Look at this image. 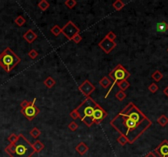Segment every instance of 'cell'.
Returning a JSON list of instances; mask_svg holds the SVG:
<instances>
[{
  "label": "cell",
  "instance_id": "6da1fadb",
  "mask_svg": "<svg viewBox=\"0 0 168 157\" xmlns=\"http://www.w3.org/2000/svg\"><path fill=\"white\" fill-rule=\"evenodd\" d=\"M110 124L132 144L152 125V122L133 102H130L112 119Z\"/></svg>",
  "mask_w": 168,
  "mask_h": 157
},
{
  "label": "cell",
  "instance_id": "7a4b0ae2",
  "mask_svg": "<svg viewBox=\"0 0 168 157\" xmlns=\"http://www.w3.org/2000/svg\"><path fill=\"white\" fill-rule=\"evenodd\" d=\"M4 151L10 157H31L35 153L32 144L23 134H19L18 140L13 144L10 143L7 146Z\"/></svg>",
  "mask_w": 168,
  "mask_h": 157
},
{
  "label": "cell",
  "instance_id": "3957f363",
  "mask_svg": "<svg viewBox=\"0 0 168 157\" xmlns=\"http://www.w3.org/2000/svg\"><path fill=\"white\" fill-rule=\"evenodd\" d=\"M97 106L98 103L95 101L91 97H88L76 108L80 115V119L88 127H91L94 124L92 117Z\"/></svg>",
  "mask_w": 168,
  "mask_h": 157
},
{
  "label": "cell",
  "instance_id": "277c9868",
  "mask_svg": "<svg viewBox=\"0 0 168 157\" xmlns=\"http://www.w3.org/2000/svg\"><path fill=\"white\" fill-rule=\"evenodd\" d=\"M21 62V58L10 48H6L0 53V66L9 73Z\"/></svg>",
  "mask_w": 168,
  "mask_h": 157
},
{
  "label": "cell",
  "instance_id": "5b68a950",
  "mask_svg": "<svg viewBox=\"0 0 168 157\" xmlns=\"http://www.w3.org/2000/svg\"><path fill=\"white\" fill-rule=\"evenodd\" d=\"M108 76L110 77L112 80H113V83L112 84L111 88H109L108 92H107L106 96H105V98H107V97H108L109 93L111 92L113 87L117 85V82L122 80H126L130 76V72H128V71L126 70L125 67H123L121 64H118V65L115 67L114 69L112 70L111 72L109 73Z\"/></svg>",
  "mask_w": 168,
  "mask_h": 157
},
{
  "label": "cell",
  "instance_id": "8992f818",
  "mask_svg": "<svg viewBox=\"0 0 168 157\" xmlns=\"http://www.w3.org/2000/svg\"><path fill=\"white\" fill-rule=\"evenodd\" d=\"M36 98H34L33 101H31L29 105L26 107L23 108L21 110V112L28 120H33V119L39 115V109L36 105H35Z\"/></svg>",
  "mask_w": 168,
  "mask_h": 157
},
{
  "label": "cell",
  "instance_id": "52a82bcc",
  "mask_svg": "<svg viewBox=\"0 0 168 157\" xmlns=\"http://www.w3.org/2000/svg\"><path fill=\"white\" fill-rule=\"evenodd\" d=\"M61 34L66 36L69 40H71V38L77 34H80V29L73 23L71 21H69L64 26L61 28Z\"/></svg>",
  "mask_w": 168,
  "mask_h": 157
},
{
  "label": "cell",
  "instance_id": "ba28073f",
  "mask_svg": "<svg viewBox=\"0 0 168 157\" xmlns=\"http://www.w3.org/2000/svg\"><path fill=\"white\" fill-rule=\"evenodd\" d=\"M107 116V112L103 108L100 107V105L98 104V106L96 107L95 110L94 111V114H93V123L96 124H99V123L103 121V119H105Z\"/></svg>",
  "mask_w": 168,
  "mask_h": 157
},
{
  "label": "cell",
  "instance_id": "9c48e42d",
  "mask_svg": "<svg viewBox=\"0 0 168 157\" xmlns=\"http://www.w3.org/2000/svg\"><path fill=\"white\" fill-rule=\"evenodd\" d=\"M79 90H80L81 93L85 96L86 97L90 96L92 92L95 90V87L93 85L92 83H90L88 80H85L79 86Z\"/></svg>",
  "mask_w": 168,
  "mask_h": 157
},
{
  "label": "cell",
  "instance_id": "30bf717a",
  "mask_svg": "<svg viewBox=\"0 0 168 157\" xmlns=\"http://www.w3.org/2000/svg\"><path fill=\"white\" fill-rule=\"evenodd\" d=\"M99 46L101 49L103 50L105 53H110L112 50L114 49L115 47L117 46V43L112 41H110L109 39H107L106 37L104 38L99 43Z\"/></svg>",
  "mask_w": 168,
  "mask_h": 157
},
{
  "label": "cell",
  "instance_id": "8fae6325",
  "mask_svg": "<svg viewBox=\"0 0 168 157\" xmlns=\"http://www.w3.org/2000/svg\"><path fill=\"white\" fill-rule=\"evenodd\" d=\"M155 152L158 156L168 157V141L164 140L161 142L157 148L155 149Z\"/></svg>",
  "mask_w": 168,
  "mask_h": 157
},
{
  "label": "cell",
  "instance_id": "7c38bea8",
  "mask_svg": "<svg viewBox=\"0 0 168 157\" xmlns=\"http://www.w3.org/2000/svg\"><path fill=\"white\" fill-rule=\"evenodd\" d=\"M37 35L34 33L32 30H28V31L23 35V38L29 43H32L35 41V39L37 38Z\"/></svg>",
  "mask_w": 168,
  "mask_h": 157
},
{
  "label": "cell",
  "instance_id": "4fadbf2b",
  "mask_svg": "<svg viewBox=\"0 0 168 157\" xmlns=\"http://www.w3.org/2000/svg\"><path fill=\"white\" fill-rule=\"evenodd\" d=\"M76 151L80 154V156H84V154L87 153V151H89V146L84 142H81L76 146Z\"/></svg>",
  "mask_w": 168,
  "mask_h": 157
},
{
  "label": "cell",
  "instance_id": "5bb4252c",
  "mask_svg": "<svg viewBox=\"0 0 168 157\" xmlns=\"http://www.w3.org/2000/svg\"><path fill=\"white\" fill-rule=\"evenodd\" d=\"M156 31L161 34H163L165 32H167L168 31V24L165 21H162V22L157 23L156 25Z\"/></svg>",
  "mask_w": 168,
  "mask_h": 157
},
{
  "label": "cell",
  "instance_id": "9a60e30c",
  "mask_svg": "<svg viewBox=\"0 0 168 157\" xmlns=\"http://www.w3.org/2000/svg\"><path fill=\"white\" fill-rule=\"evenodd\" d=\"M32 147H33V149H34V152L39 153V152H40L42 150L44 149V144L38 140V141H35V142L32 144Z\"/></svg>",
  "mask_w": 168,
  "mask_h": 157
},
{
  "label": "cell",
  "instance_id": "2e32d148",
  "mask_svg": "<svg viewBox=\"0 0 168 157\" xmlns=\"http://www.w3.org/2000/svg\"><path fill=\"white\" fill-rule=\"evenodd\" d=\"M99 85H101L103 88H107L112 85V81L108 77L104 76L103 78H102V79L100 80Z\"/></svg>",
  "mask_w": 168,
  "mask_h": 157
},
{
  "label": "cell",
  "instance_id": "e0dca14e",
  "mask_svg": "<svg viewBox=\"0 0 168 157\" xmlns=\"http://www.w3.org/2000/svg\"><path fill=\"white\" fill-rule=\"evenodd\" d=\"M44 84L45 85L47 88H51L54 87V85H56V81L54 80V78H52V77H48V78H46L45 80L44 81Z\"/></svg>",
  "mask_w": 168,
  "mask_h": 157
},
{
  "label": "cell",
  "instance_id": "ac0fdd59",
  "mask_svg": "<svg viewBox=\"0 0 168 157\" xmlns=\"http://www.w3.org/2000/svg\"><path fill=\"white\" fill-rule=\"evenodd\" d=\"M117 86H118L119 88H121V90L122 91H125V90H126L127 88L130 87V83L127 81V80H122V81H119V82H117Z\"/></svg>",
  "mask_w": 168,
  "mask_h": 157
},
{
  "label": "cell",
  "instance_id": "d6986e66",
  "mask_svg": "<svg viewBox=\"0 0 168 157\" xmlns=\"http://www.w3.org/2000/svg\"><path fill=\"white\" fill-rule=\"evenodd\" d=\"M112 7L117 10V11H120L122 10L124 7H125V4L123 3L122 0H117L112 4Z\"/></svg>",
  "mask_w": 168,
  "mask_h": 157
},
{
  "label": "cell",
  "instance_id": "ffe728a7",
  "mask_svg": "<svg viewBox=\"0 0 168 157\" xmlns=\"http://www.w3.org/2000/svg\"><path fill=\"white\" fill-rule=\"evenodd\" d=\"M157 122L160 124L161 126L165 127L168 124V118L165 115H162L160 117L157 119Z\"/></svg>",
  "mask_w": 168,
  "mask_h": 157
},
{
  "label": "cell",
  "instance_id": "44dd1931",
  "mask_svg": "<svg viewBox=\"0 0 168 157\" xmlns=\"http://www.w3.org/2000/svg\"><path fill=\"white\" fill-rule=\"evenodd\" d=\"M152 78H153V80H154L156 82H159V81L163 78V75H162L159 70H155V71L152 74Z\"/></svg>",
  "mask_w": 168,
  "mask_h": 157
},
{
  "label": "cell",
  "instance_id": "7402d4cb",
  "mask_svg": "<svg viewBox=\"0 0 168 157\" xmlns=\"http://www.w3.org/2000/svg\"><path fill=\"white\" fill-rule=\"evenodd\" d=\"M38 7L42 11H46L48 8H49V2L47 0H41L38 4Z\"/></svg>",
  "mask_w": 168,
  "mask_h": 157
},
{
  "label": "cell",
  "instance_id": "603a6c76",
  "mask_svg": "<svg viewBox=\"0 0 168 157\" xmlns=\"http://www.w3.org/2000/svg\"><path fill=\"white\" fill-rule=\"evenodd\" d=\"M30 134H31L32 138H39V136H40V134H41V131L39 130L38 128L34 127V128H33V129H32L31 130V132H30Z\"/></svg>",
  "mask_w": 168,
  "mask_h": 157
},
{
  "label": "cell",
  "instance_id": "cb8c5ba5",
  "mask_svg": "<svg viewBox=\"0 0 168 157\" xmlns=\"http://www.w3.org/2000/svg\"><path fill=\"white\" fill-rule=\"evenodd\" d=\"M50 31H51V33H53V35H54L55 36H58L60 34H61V28H60L59 26L56 25V26H54L50 30Z\"/></svg>",
  "mask_w": 168,
  "mask_h": 157
},
{
  "label": "cell",
  "instance_id": "d4e9b609",
  "mask_svg": "<svg viewBox=\"0 0 168 157\" xmlns=\"http://www.w3.org/2000/svg\"><path fill=\"white\" fill-rule=\"evenodd\" d=\"M15 23L18 26H22L24 24L26 23V20L22 16H19L15 19Z\"/></svg>",
  "mask_w": 168,
  "mask_h": 157
},
{
  "label": "cell",
  "instance_id": "484cf974",
  "mask_svg": "<svg viewBox=\"0 0 168 157\" xmlns=\"http://www.w3.org/2000/svg\"><path fill=\"white\" fill-rule=\"evenodd\" d=\"M64 4H65V5L67 8H70V9H72L76 5L77 2L75 1V0H66V1H65Z\"/></svg>",
  "mask_w": 168,
  "mask_h": 157
},
{
  "label": "cell",
  "instance_id": "4316f807",
  "mask_svg": "<svg viewBox=\"0 0 168 157\" xmlns=\"http://www.w3.org/2000/svg\"><path fill=\"white\" fill-rule=\"evenodd\" d=\"M116 97H117L119 101H123V100L126 97V94L125 93V92H123L122 90H120V91H118V92H117Z\"/></svg>",
  "mask_w": 168,
  "mask_h": 157
},
{
  "label": "cell",
  "instance_id": "83f0119b",
  "mask_svg": "<svg viewBox=\"0 0 168 157\" xmlns=\"http://www.w3.org/2000/svg\"><path fill=\"white\" fill-rule=\"evenodd\" d=\"M117 142L121 146H125L126 143H128V140L126 137H124L123 135H121L118 138H117Z\"/></svg>",
  "mask_w": 168,
  "mask_h": 157
},
{
  "label": "cell",
  "instance_id": "f1b7e54d",
  "mask_svg": "<svg viewBox=\"0 0 168 157\" xmlns=\"http://www.w3.org/2000/svg\"><path fill=\"white\" fill-rule=\"evenodd\" d=\"M8 140L10 142L11 144H13V143H15L17 140H18V135H16L15 134H11L9 137H8Z\"/></svg>",
  "mask_w": 168,
  "mask_h": 157
},
{
  "label": "cell",
  "instance_id": "f546056e",
  "mask_svg": "<svg viewBox=\"0 0 168 157\" xmlns=\"http://www.w3.org/2000/svg\"><path fill=\"white\" fill-rule=\"evenodd\" d=\"M107 39H109L110 41H112V42H115V39L117 38V35H115L114 32L112 31H109L107 34V35L105 36Z\"/></svg>",
  "mask_w": 168,
  "mask_h": 157
},
{
  "label": "cell",
  "instance_id": "4dcf8cb0",
  "mask_svg": "<svg viewBox=\"0 0 168 157\" xmlns=\"http://www.w3.org/2000/svg\"><path fill=\"white\" fill-rule=\"evenodd\" d=\"M149 90L152 93H155L158 90V86H157L155 83H152L151 85L149 86Z\"/></svg>",
  "mask_w": 168,
  "mask_h": 157
},
{
  "label": "cell",
  "instance_id": "1f68e13d",
  "mask_svg": "<svg viewBox=\"0 0 168 157\" xmlns=\"http://www.w3.org/2000/svg\"><path fill=\"white\" fill-rule=\"evenodd\" d=\"M38 52L36 51L35 49H31L29 53H28V56L30 57V58L31 59H34V58H36L38 57Z\"/></svg>",
  "mask_w": 168,
  "mask_h": 157
},
{
  "label": "cell",
  "instance_id": "d6a6232c",
  "mask_svg": "<svg viewBox=\"0 0 168 157\" xmlns=\"http://www.w3.org/2000/svg\"><path fill=\"white\" fill-rule=\"evenodd\" d=\"M68 129L71 131H73V132L76 131L77 129H78V124H77V123H76L75 121L71 122L68 124Z\"/></svg>",
  "mask_w": 168,
  "mask_h": 157
},
{
  "label": "cell",
  "instance_id": "836d02e7",
  "mask_svg": "<svg viewBox=\"0 0 168 157\" xmlns=\"http://www.w3.org/2000/svg\"><path fill=\"white\" fill-rule=\"evenodd\" d=\"M70 116L71 118H72L74 120L76 119H80V115H79V113L77 112V111L76 109H74L71 113H70Z\"/></svg>",
  "mask_w": 168,
  "mask_h": 157
},
{
  "label": "cell",
  "instance_id": "e575fe53",
  "mask_svg": "<svg viewBox=\"0 0 168 157\" xmlns=\"http://www.w3.org/2000/svg\"><path fill=\"white\" fill-rule=\"evenodd\" d=\"M71 40H73L76 43H79L82 40V37L80 36V34H77V35H75V36L71 38Z\"/></svg>",
  "mask_w": 168,
  "mask_h": 157
},
{
  "label": "cell",
  "instance_id": "d590c367",
  "mask_svg": "<svg viewBox=\"0 0 168 157\" xmlns=\"http://www.w3.org/2000/svg\"><path fill=\"white\" fill-rule=\"evenodd\" d=\"M29 103H30V102H28V101H26V100L23 101L21 103V109H23V108H25V107H26L27 106L29 105Z\"/></svg>",
  "mask_w": 168,
  "mask_h": 157
},
{
  "label": "cell",
  "instance_id": "8d00e7d4",
  "mask_svg": "<svg viewBox=\"0 0 168 157\" xmlns=\"http://www.w3.org/2000/svg\"><path fill=\"white\" fill-rule=\"evenodd\" d=\"M144 157H157V156L153 153V152H149V153L147 154Z\"/></svg>",
  "mask_w": 168,
  "mask_h": 157
},
{
  "label": "cell",
  "instance_id": "74e56055",
  "mask_svg": "<svg viewBox=\"0 0 168 157\" xmlns=\"http://www.w3.org/2000/svg\"><path fill=\"white\" fill-rule=\"evenodd\" d=\"M163 93H164L166 96L168 97V86L164 88V90H163Z\"/></svg>",
  "mask_w": 168,
  "mask_h": 157
},
{
  "label": "cell",
  "instance_id": "f35d334b",
  "mask_svg": "<svg viewBox=\"0 0 168 157\" xmlns=\"http://www.w3.org/2000/svg\"><path fill=\"white\" fill-rule=\"evenodd\" d=\"M167 52H168V48H167Z\"/></svg>",
  "mask_w": 168,
  "mask_h": 157
}]
</instances>
